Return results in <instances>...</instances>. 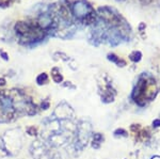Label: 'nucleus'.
<instances>
[{
    "instance_id": "f257e3e1",
    "label": "nucleus",
    "mask_w": 160,
    "mask_h": 159,
    "mask_svg": "<svg viewBox=\"0 0 160 159\" xmlns=\"http://www.w3.org/2000/svg\"><path fill=\"white\" fill-rule=\"evenodd\" d=\"M158 93V87L154 77L148 74H142L138 78L137 84L131 93V98L138 106L143 107L148 102L153 101Z\"/></svg>"
},
{
    "instance_id": "f03ea898",
    "label": "nucleus",
    "mask_w": 160,
    "mask_h": 159,
    "mask_svg": "<svg viewBox=\"0 0 160 159\" xmlns=\"http://www.w3.org/2000/svg\"><path fill=\"white\" fill-rule=\"evenodd\" d=\"M18 117L12 101L11 91H0V123L11 122Z\"/></svg>"
},
{
    "instance_id": "7ed1b4c3",
    "label": "nucleus",
    "mask_w": 160,
    "mask_h": 159,
    "mask_svg": "<svg viewBox=\"0 0 160 159\" xmlns=\"http://www.w3.org/2000/svg\"><path fill=\"white\" fill-rule=\"evenodd\" d=\"M92 135V125L87 121H80L77 125L75 134V148L78 151L83 150L87 147L89 139Z\"/></svg>"
},
{
    "instance_id": "20e7f679",
    "label": "nucleus",
    "mask_w": 160,
    "mask_h": 159,
    "mask_svg": "<svg viewBox=\"0 0 160 159\" xmlns=\"http://www.w3.org/2000/svg\"><path fill=\"white\" fill-rule=\"evenodd\" d=\"M3 143L8 153H11L13 151L18 152L22 147V135L17 129H13L8 132L3 137Z\"/></svg>"
},
{
    "instance_id": "39448f33",
    "label": "nucleus",
    "mask_w": 160,
    "mask_h": 159,
    "mask_svg": "<svg viewBox=\"0 0 160 159\" xmlns=\"http://www.w3.org/2000/svg\"><path fill=\"white\" fill-rule=\"evenodd\" d=\"M75 112L73 108L66 102H61L53 111V117L58 120H73Z\"/></svg>"
},
{
    "instance_id": "423d86ee",
    "label": "nucleus",
    "mask_w": 160,
    "mask_h": 159,
    "mask_svg": "<svg viewBox=\"0 0 160 159\" xmlns=\"http://www.w3.org/2000/svg\"><path fill=\"white\" fill-rule=\"evenodd\" d=\"M115 90L110 86V84H107V86L104 88V91H102V101L106 102V104H109V102H112L114 101V97H115Z\"/></svg>"
},
{
    "instance_id": "0eeeda50",
    "label": "nucleus",
    "mask_w": 160,
    "mask_h": 159,
    "mask_svg": "<svg viewBox=\"0 0 160 159\" xmlns=\"http://www.w3.org/2000/svg\"><path fill=\"white\" fill-rule=\"evenodd\" d=\"M102 141H104V136H102V134H99V132H95V134H93L92 147L95 148V150L99 148Z\"/></svg>"
},
{
    "instance_id": "6e6552de",
    "label": "nucleus",
    "mask_w": 160,
    "mask_h": 159,
    "mask_svg": "<svg viewBox=\"0 0 160 159\" xmlns=\"http://www.w3.org/2000/svg\"><path fill=\"white\" fill-rule=\"evenodd\" d=\"M107 58H108V60H109V61L115 63L118 66H121V67H124V66L126 65V61L123 60V59H121L120 57H118V56L114 55V53H108Z\"/></svg>"
},
{
    "instance_id": "1a4fd4ad",
    "label": "nucleus",
    "mask_w": 160,
    "mask_h": 159,
    "mask_svg": "<svg viewBox=\"0 0 160 159\" xmlns=\"http://www.w3.org/2000/svg\"><path fill=\"white\" fill-rule=\"evenodd\" d=\"M51 77H52V80L56 83H61L63 81V76L60 73V70L58 67H53L51 70Z\"/></svg>"
},
{
    "instance_id": "9d476101",
    "label": "nucleus",
    "mask_w": 160,
    "mask_h": 159,
    "mask_svg": "<svg viewBox=\"0 0 160 159\" xmlns=\"http://www.w3.org/2000/svg\"><path fill=\"white\" fill-rule=\"evenodd\" d=\"M136 135H137L136 139L138 141H142V142H145V141H148L149 139V137H151L149 132H148V130H146V129H141L140 132H138Z\"/></svg>"
},
{
    "instance_id": "9b49d317",
    "label": "nucleus",
    "mask_w": 160,
    "mask_h": 159,
    "mask_svg": "<svg viewBox=\"0 0 160 159\" xmlns=\"http://www.w3.org/2000/svg\"><path fill=\"white\" fill-rule=\"evenodd\" d=\"M129 59L133 63H138V62H140L142 59V53L139 50H135L129 55Z\"/></svg>"
},
{
    "instance_id": "f8f14e48",
    "label": "nucleus",
    "mask_w": 160,
    "mask_h": 159,
    "mask_svg": "<svg viewBox=\"0 0 160 159\" xmlns=\"http://www.w3.org/2000/svg\"><path fill=\"white\" fill-rule=\"evenodd\" d=\"M47 82H48V75L46 73L40 74L37 77V83L38 86H43V84H46Z\"/></svg>"
},
{
    "instance_id": "ddd939ff",
    "label": "nucleus",
    "mask_w": 160,
    "mask_h": 159,
    "mask_svg": "<svg viewBox=\"0 0 160 159\" xmlns=\"http://www.w3.org/2000/svg\"><path fill=\"white\" fill-rule=\"evenodd\" d=\"M114 136L115 137H128V132L123 128H118L117 130H114Z\"/></svg>"
},
{
    "instance_id": "4468645a",
    "label": "nucleus",
    "mask_w": 160,
    "mask_h": 159,
    "mask_svg": "<svg viewBox=\"0 0 160 159\" xmlns=\"http://www.w3.org/2000/svg\"><path fill=\"white\" fill-rule=\"evenodd\" d=\"M27 134L29 136H38V129L34 126H31L27 129Z\"/></svg>"
},
{
    "instance_id": "2eb2a0df",
    "label": "nucleus",
    "mask_w": 160,
    "mask_h": 159,
    "mask_svg": "<svg viewBox=\"0 0 160 159\" xmlns=\"http://www.w3.org/2000/svg\"><path fill=\"white\" fill-rule=\"evenodd\" d=\"M141 129H142V128H141V125L140 124H132L130 126V130L132 132H135V134H137L138 132H140Z\"/></svg>"
},
{
    "instance_id": "dca6fc26",
    "label": "nucleus",
    "mask_w": 160,
    "mask_h": 159,
    "mask_svg": "<svg viewBox=\"0 0 160 159\" xmlns=\"http://www.w3.org/2000/svg\"><path fill=\"white\" fill-rule=\"evenodd\" d=\"M50 107V102L48 101H43V102L41 104V109L42 110H47Z\"/></svg>"
},
{
    "instance_id": "f3484780",
    "label": "nucleus",
    "mask_w": 160,
    "mask_h": 159,
    "mask_svg": "<svg viewBox=\"0 0 160 159\" xmlns=\"http://www.w3.org/2000/svg\"><path fill=\"white\" fill-rule=\"evenodd\" d=\"M12 2V0H0V6L1 7H8Z\"/></svg>"
},
{
    "instance_id": "a211bd4d",
    "label": "nucleus",
    "mask_w": 160,
    "mask_h": 159,
    "mask_svg": "<svg viewBox=\"0 0 160 159\" xmlns=\"http://www.w3.org/2000/svg\"><path fill=\"white\" fill-rule=\"evenodd\" d=\"M160 126V120L159 119H156L153 121V127H159Z\"/></svg>"
},
{
    "instance_id": "6ab92c4d",
    "label": "nucleus",
    "mask_w": 160,
    "mask_h": 159,
    "mask_svg": "<svg viewBox=\"0 0 160 159\" xmlns=\"http://www.w3.org/2000/svg\"><path fill=\"white\" fill-rule=\"evenodd\" d=\"M63 86L66 87V88H71V89H75V88H76V87H75L74 84H72L71 82H69V81H66V82L64 83Z\"/></svg>"
},
{
    "instance_id": "aec40b11",
    "label": "nucleus",
    "mask_w": 160,
    "mask_h": 159,
    "mask_svg": "<svg viewBox=\"0 0 160 159\" xmlns=\"http://www.w3.org/2000/svg\"><path fill=\"white\" fill-rule=\"evenodd\" d=\"M0 55L2 56V59H3V60H6V61L9 60V57H8V55L4 52V51H1V52H0Z\"/></svg>"
},
{
    "instance_id": "412c9836",
    "label": "nucleus",
    "mask_w": 160,
    "mask_h": 159,
    "mask_svg": "<svg viewBox=\"0 0 160 159\" xmlns=\"http://www.w3.org/2000/svg\"><path fill=\"white\" fill-rule=\"evenodd\" d=\"M6 84V79L4 78H0V87H3Z\"/></svg>"
},
{
    "instance_id": "4be33fe9",
    "label": "nucleus",
    "mask_w": 160,
    "mask_h": 159,
    "mask_svg": "<svg viewBox=\"0 0 160 159\" xmlns=\"http://www.w3.org/2000/svg\"><path fill=\"white\" fill-rule=\"evenodd\" d=\"M146 26H145V24H144V22H142V24L140 25V27H139V30H140V31H142V30L144 29V28H145Z\"/></svg>"
},
{
    "instance_id": "5701e85b",
    "label": "nucleus",
    "mask_w": 160,
    "mask_h": 159,
    "mask_svg": "<svg viewBox=\"0 0 160 159\" xmlns=\"http://www.w3.org/2000/svg\"><path fill=\"white\" fill-rule=\"evenodd\" d=\"M151 159H160V156H158V155H155V156H153Z\"/></svg>"
}]
</instances>
